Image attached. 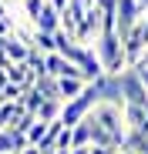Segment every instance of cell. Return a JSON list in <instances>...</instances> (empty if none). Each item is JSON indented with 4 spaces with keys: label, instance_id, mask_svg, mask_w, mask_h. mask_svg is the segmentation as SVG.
Instances as JSON below:
<instances>
[{
    "label": "cell",
    "instance_id": "6da1fadb",
    "mask_svg": "<svg viewBox=\"0 0 148 154\" xmlns=\"http://www.w3.org/2000/svg\"><path fill=\"white\" fill-rule=\"evenodd\" d=\"M141 17H145V10L138 7V0H118V4H114V30H118V37L125 40L138 27Z\"/></svg>",
    "mask_w": 148,
    "mask_h": 154
},
{
    "label": "cell",
    "instance_id": "7a4b0ae2",
    "mask_svg": "<svg viewBox=\"0 0 148 154\" xmlns=\"http://www.w3.org/2000/svg\"><path fill=\"white\" fill-rule=\"evenodd\" d=\"M84 81H78V77H61L57 81V94H61V104H67V100H74V97H81L84 94Z\"/></svg>",
    "mask_w": 148,
    "mask_h": 154
},
{
    "label": "cell",
    "instance_id": "3957f363",
    "mask_svg": "<svg viewBox=\"0 0 148 154\" xmlns=\"http://www.w3.org/2000/svg\"><path fill=\"white\" fill-rule=\"evenodd\" d=\"M34 30H40V34H57V30H61V14H57L51 4H47L44 14H40L37 23H34Z\"/></svg>",
    "mask_w": 148,
    "mask_h": 154
},
{
    "label": "cell",
    "instance_id": "277c9868",
    "mask_svg": "<svg viewBox=\"0 0 148 154\" xmlns=\"http://www.w3.org/2000/svg\"><path fill=\"white\" fill-rule=\"evenodd\" d=\"M24 114L27 111H24L20 104H0V131H14Z\"/></svg>",
    "mask_w": 148,
    "mask_h": 154
},
{
    "label": "cell",
    "instance_id": "5b68a950",
    "mask_svg": "<svg viewBox=\"0 0 148 154\" xmlns=\"http://www.w3.org/2000/svg\"><path fill=\"white\" fill-rule=\"evenodd\" d=\"M4 57H7L10 64H27L31 47L24 44V40H17V37H7V50H4Z\"/></svg>",
    "mask_w": 148,
    "mask_h": 154
},
{
    "label": "cell",
    "instance_id": "8992f818",
    "mask_svg": "<svg viewBox=\"0 0 148 154\" xmlns=\"http://www.w3.org/2000/svg\"><path fill=\"white\" fill-rule=\"evenodd\" d=\"M7 84H14V87H24V91H27V87L34 84V74L27 70V64H14V67L7 70Z\"/></svg>",
    "mask_w": 148,
    "mask_h": 154
},
{
    "label": "cell",
    "instance_id": "52a82bcc",
    "mask_svg": "<svg viewBox=\"0 0 148 154\" xmlns=\"http://www.w3.org/2000/svg\"><path fill=\"white\" fill-rule=\"evenodd\" d=\"M20 7H24V20H27V23H31V30H34L37 17H40L44 7H47V0H20Z\"/></svg>",
    "mask_w": 148,
    "mask_h": 154
},
{
    "label": "cell",
    "instance_id": "ba28073f",
    "mask_svg": "<svg viewBox=\"0 0 148 154\" xmlns=\"http://www.w3.org/2000/svg\"><path fill=\"white\" fill-rule=\"evenodd\" d=\"M40 104H44V97H40V91H37V87H27V91H24V97H20V107L27 111V114H34V117H37Z\"/></svg>",
    "mask_w": 148,
    "mask_h": 154
},
{
    "label": "cell",
    "instance_id": "9c48e42d",
    "mask_svg": "<svg viewBox=\"0 0 148 154\" xmlns=\"http://www.w3.org/2000/svg\"><path fill=\"white\" fill-rule=\"evenodd\" d=\"M135 77H138V84H141L145 94H148V67H135Z\"/></svg>",
    "mask_w": 148,
    "mask_h": 154
},
{
    "label": "cell",
    "instance_id": "30bf717a",
    "mask_svg": "<svg viewBox=\"0 0 148 154\" xmlns=\"http://www.w3.org/2000/svg\"><path fill=\"white\" fill-rule=\"evenodd\" d=\"M47 4H51V7L57 10V14H64V10H67V4H71V0H47Z\"/></svg>",
    "mask_w": 148,
    "mask_h": 154
},
{
    "label": "cell",
    "instance_id": "8fae6325",
    "mask_svg": "<svg viewBox=\"0 0 148 154\" xmlns=\"http://www.w3.org/2000/svg\"><path fill=\"white\" fill-rule=\"evenodd\" d=\"M10 17V4H0V20H7Z\"/></svg>",
    "mask_w": 148,
    "mask_h": 154
},
{
    "label": "cell",
    "instance_id": "7c38bea8",
    "mask_svg": "<svg viewBox=\"0 0 148 154\" xmlns=\"http://www.w3.org/2000/svg\"><path fill=\"white\" fill-rule=\"evenodd\" d=\"M20 154H47V151H40V147H31V144H27V147H24Z\"/></svg>",
    "mask_w": 148,
    "mask_h": 154
},
{
    "label": "cell",
    "instance_id": "4fadbf2b",
    "mask_svg": "<svg viewBox=\"0 0 148 154\" xmlns=\"http://www.w3.org/2000/svg\"><path fill=\"white\" fill-rule=\"evenodd\" d=\"M138 67H148V47H145V54H141V60H138Z\"/></svg>",
    "mask_w": 148,
    "mask_h": 154
},
{
    "label": "cell",
    "instance_id": "5bb4252c",
    "mask_svg": "<svg viewBox=\"0 0 148 154\" xmlns=\"http://www.w3.org/2000/svg\"><path fill=\"white\" fill-rule=\"evenodd\" d=\"M88 154H111V151H101V147H88Z\"/></svg>",
    "mask_w": 148,
    "mask_h": 154
},
{
    "label": "cell",
    "instance_id": "9a60e30c",
    "mask_svg": "<svg viewBox=\"0 0 148 154\" xmlns=\"http://www.w3.org/2000/svg\"><path fill=\"white\" fill-rule=\"evenodd\" d=\"M118 154H138V151H131V147H121V151H118Z\"/></svg>",
    "mask_w": 148,
    "mask_h": 154
},
{
    "label": "cell",
    "instance_id": "2e32d148",
    "mask_svg": "<svg viewBox=\"0 0 148 154\" xmlns=\"http://www.w3.org/2000/svg\"><path fill=\"white\" fill-rule=\"evenodd\" d=\"M51 154H71V151H51Z\"/></svg>",
    "mask_w": 148,
    "mask_h": 154
},
{
    "label": "cell",
    "instance_id": "e0dca14e",
    "mask_svg": "<svg viewBox=\"0 0 148 154\" xmlns=\"http://www.w3.org/2000/svg\"><path fill=\"white\" fill-rule=\"evenodd\" d=\"M0 4H7V0H0Z\"/></svg>",
    "mask_w": 148,
    "mask_h": 154
},
{
    "label": "cell",
    "instance_id": "ac0fdd59",
    "mask_svg": "<svg viewBox=\"0 0 148 154\" xmlns=\"http://www.w3.org/2000/svg\"><path fill=\"white\" fill-rule=\"evenodd\" d=\"M7 4H10V0H7Z\"/></svg>",
    "mask_w": 148,
    "mask_h": 154
}]
</instances>
